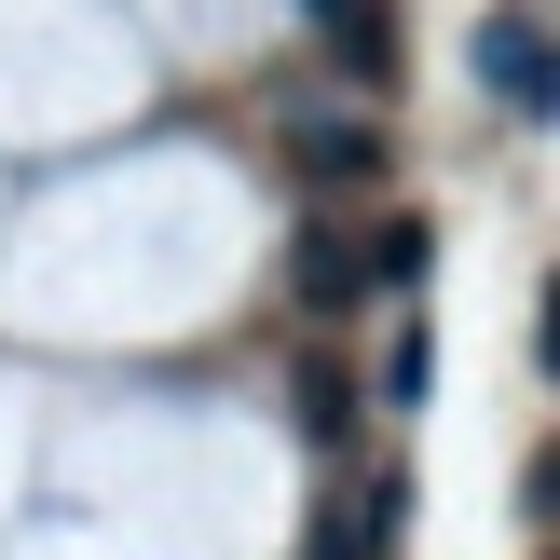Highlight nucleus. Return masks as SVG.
Segmentation results:
<instances>
[{
  "instance_id": "obj_4",
  "label": "nucleus",
  "mask_w": 560,
  "mask_h": 560,
  "mask_svg": "<svg viewBox=\"0 0 560 560\" xmlns=\"http://www.w3.org/2000/svg\"><path fill=\"white\" fill-rule=\"evenodd\" d=\"M424 260H438L424 219H383V233H370V288H424Z\"/></svg>"
},
{
  "instance_id": "obj_6",
  "label": "nucleus",
  "mask_w": 560,
  "mask_h": 560,
  "mask_svg": "<svg viewBox=\"0 0 560 560\" xmlns=\"http://www.w3.org/2000/svg\"><path fill=\"white\" fill-rule=\"evenodd\" d=\"M424 370H438V342H424V315H410V328H397V342H383V397H397V410H410V397H424Z\"/></svg>"
},
{
  "instance_id": "obj_3",
  "label": "nucleus",
  "mask_w": 560,
  "mask_h": 560,
  "mask_svg": "<svg viewBox=\"0 0 560 560\" xmlns=\"http://www.w3.org/2000/svg\"><path fill=\"white\" fill-rule=\"evenodd\" d=\"M301 315H370V246L355 233H301Z\"/></svg>"
},
{
  "instance_id": "obj_1",
  "label": "nucleus",
  "mask_w": 560,
  "mask_h": 560,
  "mask_svg": "<svg viewBox=\"0 0 560 560\" xmlns=\"http://www.w3.org/2000/svg\"><path fill=\"white\" fill-rule=\"evenodd\" d=\"M479 82H492V109H506V124H547V109H560V55H547V27L520 14V0L479 27Z\"/></svg>"
},
{
  "instance_id": "obj_2",
  "label": "nucleus",
  "mask_w": 560,
  "mask_h": 560,
  "mask_svg": "<svg viewBox=\"0 0 560 560\" xmlns=\"http://www.w3.org/2000/svg\"><path fill=\"white\" fill-rule=\"evenodd\" d=\"M288 164L315 191H355V178H383V124H355V109H301V124H288Z\"/></svg>"
},
{
  "instance_id": "obj_5",
  "label": "nucleus",
  "mask_w": 560,
  "mask_h": 560,
  "mask_svg": "<svg viewBox=\"0 0 560 560\" xmlns=\"http://www.w3.org/2000/svg\"><path fill=\"white\" fill-rule=\"evenodd\" d=\"M301 438H355V370H301Z\"/></svg>"
}]
</instances>
